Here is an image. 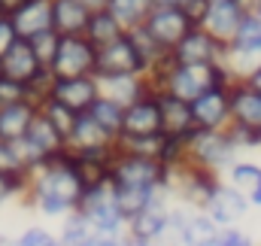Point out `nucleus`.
Listing matches in <instances>:
<instances>
[{"label": "nucleus", "instance_id": "nucleus-6", "mask_svg": "<svg viewBox=\"0 0 261 246\" xmlns=\"http://www.w3.org/2000/svg\"><path fill=\"white\" fill-rule=\"evenodd\" d=\"M167 183V167L155 158L130 155L116 149L110 161V185H164Z\"/></svg>", "mask_w": 261, "mask_h": 246}, {"label": "nucleus", "instance_id": "nucleus-19", "mask_svg": "<svg viewBox=\"0 0 261 246\" xmlns=\"http://www.w3.org/2000/svg\"><path fill=\"white\" fill-rule=\"evenodd\" d=\"M231 125L261 134V94L249 82H231Z\"/></svg>", "mask_w": 261, "mask_h": 246}, {"label": "nucleus", "instance_id": "nucleus-2", "mask_svg": "<svg viewBox=\"0 0 261 246\" xmlns=\"http://www.w3.org/2000/svg\"><path fill=\"white\" fill-rule=\"evenodd\" d=\"M152 91L158 94H170L176 101L192 104L203 91L216 88V85H231V76L222 64H167L158 76L149 79Z\"/></svg>", "mask_w": 261, "mask_h": 246}, {"label": "nucleus", "instance_id": "nucleus-47", "mask_svg": "<svg viewBox=\"0 0 261 246\" xmlns=\"http://www.w3.org/2000/svg\"><path fill=\"white\" fill-rule=\"evenodd\" d=\"M186 0H155V6H182Z\"/></svg>", "mask_w": 261, "mask_h": 246}, {"label": "nucleus", "instance_id": "nucleus-10", "mask_svg": "<svg viewBox=\"0 0 261 246\" xmlns=\"http://www.w3.org/2000/svg\"><path fill=\"white\" fill-rule=\"evenodd\" d=\"M143 28L155 37V43H158L161 49L173 52V49L182 43V37H186L195 24H192V18H189L179 6H155V9L149 12V18L143 21Z\"/></svg>", "mask_w": 261, "mask_h": 246}, {"label": "nucleus", "instance_id": "nucleus-9", "mask_svg": "<svg viewBox=\"0 0 261 246\" xmlns=\"http://www.w3.org/2000/svg\"><path fill=\"white\" fill-rule=\"evenodd\" d=\"M128 73L146 76V67H143V58H140L130 34H125L122 40L97 49V70H94V76L97 79H110V76H128Z\"/></svg>", "mask_w": 261, "mask_h": 246}, {"label": "nucleus", "instance_id": "nucleus-49", "mask_svg": "<svg viewBox=\"0 0 261 246\" xmlns=\"http://www.w3.org/2000/svg\"><path fill=\"white\" fill-rule=\"evenodd\" d=\"M0 246H12V237H0Z\"/></svg>", "mask_w": 261, "mask_h": 246}, {"label": "nucleus", "instance_id": "nucleus-32", "mask_svg": "<svg viewBox=\"0 0 261 246\" xmlns=\"http://www.w3.org/2000/svg\"><path fill=\"white\" fill-rule=\"evenodd\" d=\"M0 177H12V180H24V183H28L31 167H28V161L21 158L18 143L0 140Z\"/></svg>", "mask_w": 261, "mask_h": 246}, {"label": "nucleus", "instance_id": "nucleus-26", "mask_svg": "<svg viewBox=\"0 0 261 246\" xmlns=\"http://www.w3.org/2000/svg\"><path fill=\"white\" fill-rule=\"evenodd\" d=\"M128 31H125V24L110 12V9H100V12H91V18H88V28H85V40L94 46V49H100V46H110V43H116V40H122Z\"/></svg>", "mask_w": 261, "mask_h": 246}, {"label": "nucleus", "instance_id": "nucleus-13", "mask_svg": "<svg viewBox=\"0 0 261 246\" xmlns=\"http://www.w3.org/2000/svg\"><path fill=\"white\" fill-rule=\"evenodd\" d=\"M116 137H110L88 113L79 116L70 137H67V152L70 155H113L116 152Z\"/></svg>", "mask_w": 261, "mask_h": 246}, {"label": "nucleus", "instance_id": "nucleus-8", "mask_svg": "<svg viewBox=\"0 0 261 246\" xmlns=\"http://www.w3.org/2000/svg\"><path fill=\"white\" fill-rule=\"evenodd\" d=\"M170 207H173L170 194H161L155 204H149L140 216L130 219L128 228H125V237L149 246H161L164 234H167V225H170Z\"/></svg>", "mask_w": 261, "mask_h": 246}, {"label": "nucleus", "instance_id": "nucleus-14", "mask_svg": "<svg viewBox=\"0 0 261 246\" xmlns=\"http://www.w3.org/2000/svg\"><path fill=\"white\" fill-rule=\"evenodd\" d=\"M222 58H225V43H219L203 28H192L182 37V43L170 52L173 64H222Z\"/></svg>", "mask_w": 261, "mask_h": 246}, {"label": "nucleus", "instance_id": "nucleus-44", "mask_svg": "<svg viewBox=\"0 0 261 246\" xmlns=\"http://www.w3.org/2000/svg\"><path fill=\"white\" fill-rule=\"evenodd\" d=\"M119 240H122V237H103V234H97L88 246H119Z\"/></svg>", "mask_w": 261, "mask_h": 246}, {"label": "nucleus", "instance_id": "nucleus-50", "mask_svg": "<svg viewBox=\"0 0 261 246\" xmlns=\"http://www.w3.org/2000/svg\"><path fill=\"white\" fill-rule=\"evenodd\" d=\"M255 12H258V15H261V0H258V6H255Z\"/></svg>", "mask_w": 261, "mask_h": 246}, {"label": "nucleus", "instance_id": "nucleus-31", "mask_svg": "<svg viewBox=\"0 0 261 246\" xmlns=\"http://www.w3.org/2000/svg\"><path fill=\"white\" fill-rule=\"evenodd\" d=\"M258 177H261V164L249 161V158H237V161L228 167V174H225L222 180L228 185H234V188H240L243 194H249V191L258 185Z\"/></svg>", "mask_w": 261, "mask_h": 246}, {"label": "nucleus", "instance_id": "nucleus-23", "mask_svg": "<svg viewBox=\"0 0 261 246\" xmlns=\"http://www.w3.org/2000/svg\"><path fill=\"white\" fill-rule=\"evenodd\" d=\"M161 194H167L164 185H113V198H116V207L125 216V222H130L134 216H140Z\"/></svg>", "mask_w": 261, "mask_h": 246}, {"label": "nucleus", "instance_id": "nucleus-46", "mask_svg": "<svg viewBox=\"0 0 261 246\" xmlns=\"http://www.w3.org/2000/svg\"><path fill=\"white\" fill-rule=\"evenodd\" d=\"M246 82H249V85H252V88H255V91L261 94V67L255 70V73H252V76H249V79H246Z\"/></svg>", "mask_w": 261, "mask_h": 246}, {"label": "nucleus", "instance_id": "nucleus-29", "mask_svg": "<svg viewBox=\"0 0 261 246\" xmlns=\"http://www.w3.org/2000/svg\"><path fill=\"white\" fill-rule=\"evenodd\" d=\"M94 237H97L94 225H91V222H88L79 210L61 219V231H58V240H61V246H88Z\"/></svg>", "mask_w": 261, "mask_h": 246}, {"label": "nucleus", "instance_id": "nucleus-48", "mask_svg": "<svg viewBox=\"0 0 261 246\" xmlns=\"http://www.w3.org/2000/svg\"><path fill=\"white\" fill-rule=\"evenodd\" d=\"M119 246H149V243H140V240H130V237H122Z\"/></svg>", "mask_w": 261, "mask_h": 246}, {"label": "nucleus", "instance_id": "nucleus-40", "mask_svg": "<svg viewBox=\"0 0 261 246\" xmlns=\"http://www.w3.org/2000/svg\"><path fill=\"white\" fill-rule=\"evenodd\" d=\"M18 40H21V37L15 34L12 21H9V18H0V58H3V55H6V52H9Z\"/></svg>", "mask_w": 261, "mask_h": 246}, {"label": "nucleus", "instance_id": "nucleus-45", "mask_svg": "<svg viewBox=\"0 0 261 246\" xmlns=\"http://www.w3.org/2000/svg\"><path fill=\"white\" fill-rule=\"evenodd\" d=\"M249 204H252V207H258V210H261V177H258V185H255V188L249 191Z\"/></svg>", "mask_w": 261, "mask_h": 246}, {"label": "nucleus", "instance_id": "nucleus-37", "mask_svg": "<svg viewBox=\"0 0 261 246\" xmlns=\"http://www.w3.org/2000/svg\"><path fill=\"white\" fill-rule=\"evenodd\" d=\"M228 137L234 140V146H237L240 152H252V149H261V134H258V131H249V128L231 125V128H228Z\"/></svg>", "mask_w": 261, "mask_h": 246}, {"label": "nucleus", "instance_id": "nucleus-38", "mask_svg": "<svg viewBox=\"0 0 261 246\" xmlns=\"http://www.w3.org/2000/svg\"><path fill=\"white\" fill-rule=\"evenodd\" d=\"M216 246H255V240L237 225V228H222V234H219Z\"/></svg>", "mask_w": 261, "mask_h": 246}, {"label": "nucleus", "instance_id": "nucleus-22", "mask_svg": "<svg viewBox=\"0 0 261 246\" xmlns=\"http://www.w3.org/2000/svg\"><path fill=\"white\" fill-rule=\"evenodd\" d=\"M100 94H103V97H110V101H116L119 107H125V110H128L130 104H137L140 97L152 94V85H149V79H146V76H140V73L110 76V79H100ZM155 94H158V91H155Z\"/></svg>", "mask_w": 261, "mask_h": 246}, {"label": "nucleus", "instance_id": "nucleus-15", "mask_svg": "<svg viewBox=\"0 0 261 246\" xmlns=\"http://www.w3.org/2000/svg\"><path fill=\"white\" fill-rule=\"evenodd\" d=\"M100 97V79L97 76H73V79H55L52 85V101L64 104L76 116H85L94 101Z\"/></svg>", "mask_w": 261, "mask_h": 246}, {"label": "nucleus", "instance_id": "nucleus-7", "mask_svg": "<svg viewBox=\"0 0 261 246\" xmlns=\"http://www.w3.org/2000/svg\"><path fill=\"white\" fill-rule=\"evenodd\" d=\"M55 79H73V76H94L97 70V49L85 37H61L58 55L49 67Z\"/></svg>", "mask_w": 261, "mask_h": 246}, {"label": "nucleus", "instance_id": "nucleus-5", "mask_svg": "<svg viewBox=\"0 0 261 246\" xmlns=\"http://www.w3.org/2000/svg\"><path fill=\"white\" fill-rule=\"evenodd\" d=\"M79 213L94 225L97 234L103 237H125V216L119 213L116 207V198H113V185H97V188H85V198L79 204Z\"/></svg>", "mask_w": 261, "mask_h": 246}, {"label": "nucleus", "instance_id": "nucleus-3", "mask_svg": "<svg viewBox=\"0 0 261 246\" xmlns=\"http://www.w3.org/2000/svg\"><path fill=\"white\" fill-rule=\"evenodd\" d=\"M219 183H222V177H216V174L192 164L189 158H182L173 167H167L164 188H167V194H170L173 204H186L192 210H203L206 201L213 198V191L219 188Z\"/></svg>", "mask_w": 261, "mask_h": 246}, {"label": "nucleus", "instance_id": "nucleus-21", "mask_svg": "<svg viewBox=\"0 0 261 246\" xmlns=\"http://www.w3.org/2000/svg\"><path fill=\"white\" fill-rule=\"evenodd\" d=\"M40 70H43V64L34 55V49H31L28 40H18V43L0 58V76L15 79V82H21V85H31V79H34Z\"/></svg>", "mask_w": 261, "mask_h": 246}, {"label": "nucleus", "instance_id": "nucleus-11", "mask_svg": "<svg viewBox=\"0 0 261 246\" xmlns=\"http://www.w3.org/2000/svg\"><path fill=\"white\" fill-rule=\"evenodd\" d=\"M197 131H228L231 128V85H216L192 101Z\"/></svg>", "mask_w": 261, "mask_h": 246}, {"label": "nucleus", "instance_id": "nucleus-34", "mask_svg": "<svg viewBox=\"0 0 261 246\" xmlns=\"http://www.w3.org/2000/svg\"><path fill=\"white\" fill-rule=\"evenodd\" d=\"M228 46H237V49H249V52H261V15L258 12H246L240 31L234 34V40Z\"/></svg>", "mask_w": 261, "mask_h": 246}, {"label": "nucleus", "instance_id": "nucleus-41", "mask_svg": "<svg viewBox=\"0 0 261 246\" xmlns=\"http://www.w3.org/2000/svg\"><path fill=\"white\" fill-rule=\"evenodd\" d=\"M206 6H210V0H186L179 9L192 18L195 28H200V24H203V15H206Z\"/></svg>", "mask_w": 261, "mask_h": 246}, {"label": "nucleus", "instance_id": "nucleus-16", "mask_svg": "<svg viewBox=\"0 0 261 246\" xmlns=\"http://www.w3.org/2000/svg\"><path fill=\"white\" fill-rule=\"evenodd\" d=\"M243 18H246V9L240 6V0H210L200 28H203L206 34H213L219 43L228 46V43L234 40V34L240 31Z\"/></svg>", "mask_w": 261, "mask_h": 246}, {"label": "nucleus", "instance_id": "nucleus-39", "mask_svg": "<svg viewBox=\"0 0 261 246\" xmlns=\"http://www.w3.org/2000/svg\"><path fill=\"white\" fill-rule=\"evenodd\" d=\"M24 194V180H12V177H0V207L9 204L12 198Z\"/></svg>", "mask_w": 261, "mask_h": 246}, {"label": "nucleus", "instance_id": "nucleus-1", "mask_svg": "<svg viewBox=\"0 0 261 246\" xmlns=\"http://www.w3.org/2000/svg\"><path fill=\"white\" fill-rule=\"evenodd\" d=\"M82 198H85V183L79 180L70 152L31 170L24 183V194H21V201L46 219H64L70 213H76Z\"/></svg>", "mask_w": 261, "mask_h": 246}, {"label": "nucleus", "instance_id": "nucleus-12", "mask_svg": "<svg viewBox=\"0 0 261 246\" xmlns=\"http://www.w3.org/2000/svg\"><path fill=\"white\" fill-rule=\"evenodd\" d=\"M249 207H252V204H249V194H243L240 188H234V185H228L222 180L219 188L213 191V198L206 201L203 213H206L219 228H237V225L246 219Z\"/></svg>", "mask_w": 261, "mask_h": 246}, {"label": "nucleus", "instance_id": "nucleus-33", "mask_svg": "<svg viewBox=\"0 0 261 246\" xmlns=\"http://www.w3.org/2000/svg\"><path fill=\"white\" fill-rule=\"evenodd\" d=\"M40 116H43L46 122L52 125V128H55V131H58V134L64 137V140L70 137L73 125H76V119H79V116H76L73 110H67L64 104H58V101H52V97L40 104Z\"/></svg>", "mask_w": 261, "mask_h": 246}, {"label": "nucleus", "instance_id": "nucleus-43", "mask_svg": "<svg viewBox=\"0 0 261 246\" xmlns=\"http://www.w3.org/2000/svg\"><path fill=\"white\" fill-rule=\"evenodd\" d=\"M88 12H100V9H107L110 6V0H79Z\"/></svg>", "mask_w": 261, "mask_h": 246}, {"label": "nucleus", "instance_id": "nucleus-24", "mask_svg": "<svg viewBox=\"0 0 261 246\" xmlns=\"http://www.w3.org/2000/svg\"><path fill=\"white\" fill-rule=\"evenodd\" d=\"M37 113H40V107H37L34 101H18V104L0 107V140L18 143V140L28 134V128L34 125Z\"/></svg>", "mask_w": 261, "mask_h": 246}, {"label": "nucleus", "instance_id": "nucleus-27", "mask_svg": "<svg viewBox=\"0 0 261 246\" xmlns=\"http://www.w3.org/2000/svg\"><path fill=\"white\" fill-rule=\"evenodd\" d=\"M73 167L79 174V180L85 183V188H97V185L110 183V161L113 155H70Z\"/></svg>", "mask_w": 261, "mask_h": 246}, {"label": "nucleus", "instance_id": "nucleus-28", "mask_svg": "<svg viewBox=\"0 0 261 246\" xmlns=\"http://www.w3.org/2000/svg\"><path fill=\"white\" fill-rule=\"evenodd\" d=\"M88 116L100 125L110 137H116V140L122 137V128H125V107H119L116 101H110V97L100 94V97L94 101V107L88 110Z\"/></svg>", "mask_w": 261, "mask_h": 246}, {"label": "nucleus", "instance_id": "nucleus-42", "mask_svg": "<svg viewBox=\"0 0 261 246\" xmlns=\"http://www.w3.org/2000/svg\"><path fill=\"white\" fill-rule=\"evenodd\" d=\"M24 3H28V0H0V12L9 18V15H15V12H18Z\"/></svg>", "mask_w": 261, "mask_h": 246}, {"label": "nucleus", "instance_id": "nucleus-36", "mask_svg": "<svg viewBox=\"0 0 261 246\" xmlns=\"http://www.w3.org/2000/svg\"><path fill=\"white\" fill-rule=\"evenodd\" d=\"M28 43H31L34 55L40 58V64H43V67H52L55 55H58V46H61V37H58L55 31H46V34H40V37L28 40Z\"/></svg>", "mask_w": 261, "mask_h": 246}, {"label": "nucleus", "instance_id": "nucleus-30", "mask_svg": "<svg viewBox=\"0 0 261 246\" xmlns=\"http://www.w3.org/2000/svg\"><path fill=\"white\" fill-rule=\"evenodd\" d=\"M107 9L125 24V31H134L149 18V12L155 9V0H110Z\"/></svg>", "mask_w": 261, "mask_h": 246}, {"label": "nucleus", "instance_id": "nucleus-20", "mask_svg": "<svg viewBox=\"0 0 261 246\" xmlns=\"http://www.w3.org/2000/svg\"><path fill=\"white\" fill-rule=\"evenodd\" d=\"M9 21L21 40H34L46 31H55L52 28V0H28L15 15H9Z\"/></svg>", "mask_w": 261, "mask_h": 246}, {"label": "nucleus", "instance_id": "nucleus-35", "mask_svg": "<svg viewBox=\"0 0 261 246\" xmlns=\"http://www.w3.org/2000/svg\"><path fill=\"white\" fill-rule=\"evenodd\" d=\"M12 246H61V240L46 225H28L21 234L12 237Z\"/></svg>", "mask_w": 261, "mask_h": 246}, {"label": "nucleus", "instance_id": "nucleus-25", "mask_svg": "<svg viewBox=\"0 0 261 246\" xmlns=\"http://www.w3.org/2000/svg\"><path fill=\"white\" fill-rule=\"evenodd\" d=\"M91 12L79 0H52V28L58 37H85Z\"/></svg>", "mask_w": 261, "mask_h": 246}, {"label": "nucleus", "instance_id": "nucleus-18", "mask_svg": "<svg viewBox=\"0 0 261 246\" xmlns=\"http://www.w3.org/2000/svg\"><path fill=\"white\" fill-rule=\"evenodd\" d=\"M161 97V134L170 137V140H179L186 143L192 134H195V116H192V104L186 101H176L170 94H158Z\"/></svg>", "mask_w": 261, "mask_h": 246}, {"label": "nucleus", "instance_id": "nucleus-17", "mask_svg": "<svg viewBox=\"0 0 261 246\" xmlns=\"http://www.w3.org/2000/svg\"><path fill=\"white\" fill-rule=\"evenodd\" d=\"M149 134H161V97L155 91L125 110V128H122V137H149Z\"/></svg>", "mask_w": 261, "mask_h": 246}, {"label": "nucleus", "instance_id": "nucleus-51", "mask_svg": "<svg viewBox=\"0 0 261 246\" xmlns=\"http://www.w3.org/2000/svg\"><path fill=\"white\" fill-rule=\"evenodd\" d=\"M0 18H6V15H3V12H0Z\"/></svg>", "mask_w": 261, "mask_h": 246}, {"label": "nucleus", "instance_id": "nucleus-4", "mask_svg": "<svg viewBox=\"0 0 261 246\" xmlns=\"http://www.w3.org/2000/svg\"><path fill=\"white\" fill-rule=\"evenodd\" d=\"M186 158L216 177H225L228 167L240 158V149L234 146L228 131H195L186 140Z\"/></svg>", "mask_w": 261, "mask_h": 246}]
</instances>
